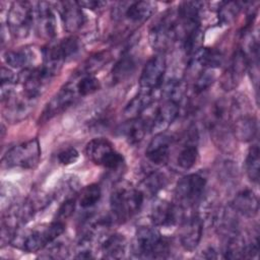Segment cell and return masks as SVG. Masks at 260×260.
Here are the masks:
<instances>
[{"mask_svg":"<svg viewBox=\"0 0 260 260\" xmlns=\"http://www.w3.org/2000/svg\"><path fill=\"white\" fill-rule=\"evenodd\" d=\"M65 232V222L54 219L52 222L31 228L29 230H18L10 244L27 253L39 252L53 244Z\"/></svg>","mask_w":260,"mask_h":260,"instance_id":"obj_1","label":"cell"},{"mask_svg":"<svg viewBox=\"0 0 260 260\" xmlns=\"http://www.w3.org/2000/svg\"><path fill=\"white\" fill-rule=\"evenodd\" d=\"M132 253L142 259H165L170 254V243L153 226H138L132 242Z\"/></svg>","mask_w":260,"mask_h":260,"instance_id":"obj_2","label":"cell"},{"mask_svg":"<svg viewBox=\"0 0 260 260\" xmlns=\"http://www.w3.org/2000/svg\"><path fill=\"white\" fill-rule=\"evenodd\" d=\"M144 200L143 193L130 186L117 187L110 196L112 217L119 223L126 222L139 212Z\"/></svg>","mask_w":260,"mask_h":260,"instance_id":"obj_3","label":"cell"},{"mask_svg":"<svg viewBox=\"0 0 260 260\" xmlns=\"http://www.w3.org/2000/svg\"><path fill=\"white\" fill-rule=\"evenodd\" d=\"M80 50L81 43L74 36L59 41H51L43 48V65L57 75L64 62L74 58Z\"/></svg>","mask_w":260,"mask_h":260,"instance_id":"obj_4","label":"cell"},{"mask_svg":"<svg viewBox=\"0 0 260 260\" xmlns=\"http://www.w3.org/2000/svg\"><path fill=\"white\" fill-rule=\"evenodd\" d=\"M148 40L151 48L161 54L180 40V26L175 11L166 12L150 27Z\"/></svg>","mask_w":260,"mask_h":260,"instance_id":"obj_5","label":"cell"},{"mask_svg":"<svg viewBox=\"0 0 260 260\" xmlns=\"http://www.w3.org/2000/svg\"><path fill=\"white\" fill-rule=\"evenodd\" d=\"M206 184V177L201 173L184 176L175 187V203L184 210L194 208L203 198Z\"/></svg>","mask_w":260,"mask_h":260,"instance_id":"obj_6","label":"cell"},{"mask_svg":"<svg viewBox=\"0 0 260 260\" xmlns=\"http://www.w3.org/2000/svg\"><path fill=\"white\" fill-rule=\"evenodd\" d=\"M243 100L231 102V129L235 139L241 142H251L257 135L258 123L256 117L248 111Z\"/></svg>","mask_w":260,"mask_h":260,"instance_id":"obj_7","label":"cell"},{"mask_svg":"<svg viewBox=\"0 0 260 260\" xmlns=\"http://www.w3.org/2000/svg\"><path fill=\"white\" fill-rule=\"evenodd\" d=\"M84 152L92 164L110 171H118L125 164L124 156L106 138L91 139L86 143Z\"/></svg>","mask_w":260,"mask_h":260,"instance_id":"obj_8","label":"cell"},{"mask_svg":"<svg viewBox=\"0 0 260 260\" xmlns=\"http://www.w3.org/2000/svg\"><path fill=\"white\" fill-rule=\"evenodd\" d=\"M41 146L37 138H31L9 148L2 158L6 168L31 170L38 167L41 160Z\"/></svg>","mask_w":260,"mask_h":260,"instance_id":"obj_9","label":"cell"},{"mask_svg":"<svg viewBox=\"0 0 260 260\" xmlns=\"http://www.w3.org/2000/svg\"><path fill=\"white\" fill-rule=\"evenodd\" d=\"M35 23V8L28 1H14L7 13V29L18 40L26 38Z\"/></svg>","mask_w":260,"mask_h":260,"instance_id":"obj_10","label":"cell"},{"mask_svg":"<svg viewBox=\"0 0 260 260\" xmlns=\"http://www.w3.org/2000/svg\"><path fill=\"white\" fill-rule=\"evenodd\" d=\"M55 76L56 74L42 64L38 67L22 69L18 74V82L22 85L24 94L38 100Z\"/></svg>","mask_w":260,"mask_h":260,"instance_id":"obj_11","label":"cell"},{"mask_svg":"<svg viewBox=\"0 0 260 260\" xmlns=\"http://www.w3.org/2000/svg\"><path fill=\"white\" fill-rule=\"evenodd\" d=\"M78 99L80 98L77 94L73 84L70 80H68L48 102L42 113V116L40 117V123H45L55 116L62 114L68 108L73 106Z\"/></svg>","mask_w":260,"mask_h":260,"instance_id":"obj_12","label":"cell"},{"mask_svg":"<svg viewBox=\"0 0 260 260\" xmlns=\"http://www.w3.org/2000/svg\"><path fill=\"white\" fill-rule=\"evenodd\" d=\"M166 69L167 62L162 54H156L148 59L139 77L140 89L156 91L162 84Z\"/></svg>","mask_w":260,"mask_h":260,"instance_id":"obj_13","label":"cell"},{"mask_svg":"<svg viewBox=\"0 0 260 260\" xmlns=\"http://www.w3.org/2000/svg\"><path fill=\"white\" fill-rule=\"evenodd\" d=\"M3 104V116L10 122H19L25 119L32 111L37 100H34L23 92L15 93L13 90L1 98Z\"/></svg>","mask_w":260,"mask_h":260,"instance_id":"obj_14","label":"cell"},{"mask_svg":"<svg viewBox=\"0 0 260 260\" xmlns=\"http://www.w3.org/2000/svg\"><path fill=\"white\" fill-rule=\"evenodd\" d=\"M180 228V242L182 247L188 251H194L202 238L203 234V220L197 212H190L184 215L181 220Z\"/></svg>","mask_w":260,"mask_h":260,"instance_id":"obj_15","label":"cell"},{"mask_svg":"<svg viewBox=\"0 0 260 260\" xmlns=\"http://www.w3.org/2000/svg\"><path fill=\"white\" fill-rule=\"evenodd\" d=\"M184 209L175 202L166 200L155 201L150 209V220L155 226L170 228L181 222L185 213Z\"/></svg>","mask_w":260,"mask_h":260,"instance_id":"obj_16","label":"cell"},{"mask_svg":"<svg viewBox=\"0 0 260 260\" xmlns=\"http://www.w3.org/2000/svg\"><path fill=\"white\" fill-rule=\"evenodd\" d=\"M248 68V57L243 48H238L233 54L229 65L221 76V86L225 90L235 89Z\"/></svg>","mask_w":260,"mask_h":260,"instance_id":"obj_17","label":"cell"},{"mask_svg":"<svg viewBox=\"0 0 260 260\" xmlns=\"http://www.w3.org/2000/svg\"><path fill=\"white\" fill-rule=\"evenodd\" d=\"M174 137L168 133H155L145 149V156L154 166H162L169 161Z\"/></svg>","mask_w":260,"mask_h":260,"instance_id":"obj_18","label":"cell"},{"mask_svg":"<svg viewBox=\"0 0 260 260\" xmlns=\"http://www.w3.org/2000/svg\"><path fill=\"white\" fill-rule=\"evenodd\" d=\"M35 26L37 34L46 40H52L56 36L57 23L51 3L41 1L35 8Z\"/></svg>","mask_w":260,"mask_h":260,"instance_id":"obj_19","label":"cell"},{"mask_svg":"<svg viewBox=\"0 0 260 260\" xmlns=\"http://www.w3.org/2000/svg\"><path fill=\"white\" fill-rule=\"evenodd\" d=\"M56 5L58 7L57 9L63 22L64 29L67 32L73 34L85 24L86 16L77 1H62L58 2Z\"/></svg>","mask_w":260,"mask_h":260,"instance_id":"obj_20","label":"cell"},{"mask_svg":"<svg viewBox=\"0 0 260 260\" xmlns=\"http://www.w3.org/2000/svg\"><path fill=\"white\" fill-rule=\"evenodd\" d=\"M181 104L162 99V103L156 108L153 118L149 121L150 130L158 133L164 132L173 124L180 113Z\"/></svg>","mask_w":260,"mask_h":260,"instance_id":"obj_21","label":"cell"},{"mask_svg":"<svg viewBox=\"0 0 260 260\" xmlns=\"http://www.w3.org/2000/svg\"><path fill=\"white\" fill-rule=\"evenodd\" d=\"M198 133L196 128H190L176 157L177 166L182 170L192 169L198 159Z\"/></svg>","mask_w":260,"mask_h":260,"instance_id":"obj_22","label":"cell"},{"mask_svg":"<svg viewBox=\"0 0 260 260\" xmlns=\"http://www.w3.org/2000/svg\"><path fill=\"white\" fill-rule=\"evenodd\" d=\"M147 130H150V123L141 117L128 119L117 128V133L129 144L137 145L145 137Z\"/></svg>","mask_w":260,"mask_h":260,"instance_id":"obj_23","label":"cell"},{"mask_svg":"<svg viewBox=\"0 0 260 260\" xmlns=\"http://www.w3.org/2000/svg\"><path fill=\"white\" fill-rule=\"evenodd\" d=\"M231 208L234 212L240 213L246 217H254L259 211L258 196L251 189L241 190L232 200Z\"/></svg>","mask_w":260,"mask_h":260,"instance_id":"obj_24","label":"cell"},{"mask_svg":"<svg viewBox=\"0 0 260 260\" xmlns=\"http://www.w3.org/2000/svg\"><path fill=\"white\" fill-rule=\"evenodd\" d=\"M155 4L150 1H135L127 3V7L119 12L131 23H142L147 20L154 12Z\"/></svg>","mask_w":260,"mask_h":260,"instance_id":"obj_25","label":"cell"},{"mask_svg":"<svg viewBox=\"0 0 260 260\" xmlns=\"http://www.w3.org/2000/svg\"><path fill=\"white\" fill-rule=\"evenodd\" d=\"M101 253L107 259H121L125 256L127 241L124 235L114 233L105 237L101 243Z\"/></svg>","mask_w":260,"mask_h":260,"instance_id":"obj_26","label":"cell"},{"mask_svg":"<svg viewBox=\"0 0 260 260\" xmlns=\"http://www.w3.org/2000/svg\"><path fill=\"white\" fill-rule=\"evenodd\" d=\"M136 66V57L131 52L125 51L111 70V81L113 84L123 82L129 78L135 71Z\"/></svg>","mask_w":260,"mask_h":260,"instance_id":"obj_27","label":"cell"},{"mask_svg":"<svg viewBox=\"0 0 260 260\" xmlns=\"http://www.w3.org/2000/svg\"><path fill=\"white\" fill-rule=\"evenodd\" d=\"M155 91L140 89V91L126 105L124 114L128 119L140 117V115L154 102Z\"/></svg>","mask_w":260,"mask_h":260,"instance_id":"obj_28","label":"cell"},{"mask_svg":"<svg viewBox=\"0 0 260 260\" xmlns=\"http://www.w3.org/2000/svg\"><path fill=\"white\" fill-rule=\"evenodd\" d=\"M79 98H84L96 92L101 88L100 80L92 74L75 72L70 79Z\"/></svg>","mask_w":260,"mask_h":260,"instance_id":"obj_29","label":"cell"},{"mask_svg":"<svg viewBox=\"0 0 260 260\" xmlns=\"http://www.w3.org/2000/svg\"><path fill=\"white\" fill-rule=\"evenodd\" d=\"M168 183V178L166 175L159 171H151L146 174V176L141 180L139 190L143 193L144 197L154 196L159 191H161Z\"/></svg>","mask_w":260,"mask_h":260,"instance_id":"obj_30","label":"cell"},{"mask_svg":"<svg viewBox=\"0 0 260 260\" xmlns=\"http://www.w3.org/2000/svg\"><path fill=\"white\" fill-rule=\"evenodd\" d=\"M4 60L8 66L22 70L30 67L29 65L34 60V52L27 47L9 50L4 54Z\"/></svg>","mask_w":260,"mask_h":260,"instance_id":"obj_31","label":"cell"},{"mask_svg":"<svg viewBox=\"0 0 260 260\" xmlns=\"http://www.w3.org/2000/svg\"><path fill=\"white\" fill-rule=\"evenodd\" d=\"M245 170L248 178L253 183H258L260 174V150L257 143L252 144L245 159Z\"/></svg>","mask_w":260,"mask_h":260,"instance_id":"obj_32","label":"cell"},{"mask_svg":"<svg viewBox=\"0 0 260 260\" xmlns=\"http://www.w3.org/2000/svg\"><path fill=\"white\" fill-rule=\"evenodd\" d=\"M102 197V189L99 184H90L83 187L80 192L76 195V200L78 205L83 208L93 207Z\"/></svg>","mask_w":260,"mask_h":260,"instance_id":"obj_33","label":"cell"},{"mask_svg":"<svg viewBox=\"0 0 260 260\" xmlns=\"http://www.w3.org/2000/svg\"><path fill=\"white\" fill-rule=\"evenodd\" d=\"M111 59V55L108 51L98 52L90 57H88L83 64L76 70L78 73L82 74H92L94 75L96 71L102 69L105 64H107Z\"/></svg>","mask_w":260,"mask_h":260,"instance_id":"obj_34","label":"cell"},{"mask_svg":"<svg viewBox=\"0 0 260 260\" xmlns=\"http://www.w3.org/2000/svg\"><path fill=\"white\" fill-rule=\"evenodd\" d=\"M242 8H243L242 2H236V1L221 2L217 8L218 22L224 25L231 24L236 20Z\"/></svg>","mask_w":260,"mask_h":260,"instance_id":"obj_35","label":"cell"},{"mask_svg":"<svg viewBox=\"0 0 260 260\" xmlns=\"http://www.w3.org/2000/svg\"><path fill=\"white\" fill-rule=\"evenodd\" d=\"M215 80L214 70H205L194 77L193 90L195 93L199 94L208 89Z\"/></svg>","mask_w":260,"mask_h":260,"instance_id":"obj_36","label":"cell"},{"mask_svg":"<svg viewBox=\"0 0 260 260\" xmlns=\"http://www.w3.org/2000/svg\"><path fill=\"white\" fill-rule=\"evenodd\" d=\"M18 82V75H16L11 69L2 66L1 68V98L7 95L13 89L14 84Z\"/></svg>","mask_w":260,"mask_h":260,"instance_id":"obj_37","label":"cell"},{"mask_svg":"<svg viewBox=\"0 0 260 260\" xmlns=\"http://www.w3.org/2000/svg\"><path fill=\"white\" fill-rule=\"evenodd\" d=\"M76 203H77L76 195L67 197V199H65L63 201V203L59 206L54 219L65 222V220L68 219L73 214V212L76 208Z\"/></svg>","mask_w":260,"mask_h":260,"instance_id":"obj_38","label":"cell"},{"mask_svg":"<svg viewBox=\"0 0 260 260\" xmlns=\"http://www.w3.org/2000/svg\"><path fill=\"white\" fill-rule=\"evenodd\" d=\"M79 157V152L75 147H67L57 154V160L62 166L75 164Z\"/></svg>","mask_w":260,"mask_h":260,"instance_id":"obj_39","label":"cell"},{"mask_svg":"<svg viewBox=\"0 0 260 260\" xmlns=\"http://www.w3.org/2000/svg\"><path fill=\"white\" fill-rule=\"evenodd\" d=\"M78 5L83 9H89L92 11H99L102 10L107 3L104 1H93V0H89V1H77Z\"/></svg>","mask_w":260,"mask_h":260,"instance_id":"obj_40","label":"cell"}]
</instances>
